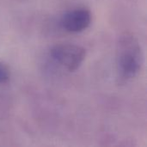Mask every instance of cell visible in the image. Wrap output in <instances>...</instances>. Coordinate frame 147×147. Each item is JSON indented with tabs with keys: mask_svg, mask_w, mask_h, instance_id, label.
<instances>
[{
	"mask_svg": "<svg viewBox=\"0 0 147 147\" xmlns=\"http://www.w3.org/2000/svg\"><path fill=\"white\" fill-rule=\"evenodd\" d=\"M50 55L56 63L67 71H74L84 61L86 51L84 47L75 44L59 43L51 48Z\"/></svg>",
	"mask_w": 147,
	"mask_h": 147,
	"instance_id": "cell-2",
	"label": "cell"
},
{
	"mask_svg": "<svg viewBox=\"0 0 147 147\" xmlns=\"http://www.w3.org/2000/svg\"><path fill=\"white\" fill-rule=\"evenodd\" d=\"M10 71L9 66L3 62L0 61V84H5L9 80Z\"/></svg>",
	"mask_w": 147,
	"mask_h": 147,
	"instance_id": "cell-4",
	"label": "cell"
},
{
	"mask_svg": "<svg viewBox=\"0 0 147 147\" xmlns=\"http://www.w3.org/2000/svg\"><path fill=\"white\" fill-rule=\"evenodd\" d=\"M144 61V55L138 39L132 34L125 33L117 42L116 63L119 78L127 81L136 77Z\"/></svg>",
	"mask_w": 147,
	"mask_h": 147,
	"instance_id": "cell-1",
	"label": "cell"
},
{
	"mask_svg": "<svg viewBox=\"0 0 147 147\" xmlns=\"http://www.w3.org/2000/svg\"><path fill=\"white\" fill-rule=\"evenodd\" d=\"M62 28L70 33H80L91 23V13L86 8H77L65 13L61 18Z\"/></svg>",
	"mask_w": 147,
	"mask_h": 147,
	"instance_id": "cell-3",
	"label": "cell"
}]
</instances>
